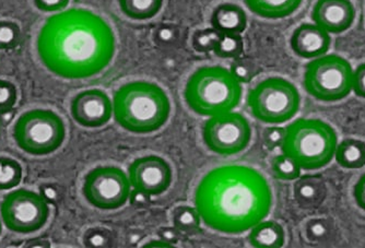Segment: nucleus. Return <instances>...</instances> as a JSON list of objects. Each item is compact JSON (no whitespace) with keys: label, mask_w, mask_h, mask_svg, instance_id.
Masks as SVG:
<instances>
[{"label":"nucleus","mask_w":365,"mask_h":248,"mask_svg":"<svg viewBox=\"0 0 365 248\" xmlns=\"http://www.w3.org/2000/svg\"><path fill=\"white\" fill-rule=\"evenodd\" d=\"M36 49L43 65L57 77L88 79L110 65L116 38L102 16L73 8L49 16L38 32Z\"/></svg>","instance_id":"1"},{"label":"nucleus","mask_w":365,"mask_h":248,"mask_svg":"<svg viewBox=\"0 0 365 248\" xmlns=\"http://www.w3.org/2000/svg\"><path fill=\"white\" fill-rule=\"evenodd\" d=\"M195 206L207 227L225 234H242L267 218L272 206V188L253 167L222 165L200 180Z\"/></svg>","instance_id":"2"},{"label":"nucleus","mask_w":365,"mask_h":248,"mask_svg":"<svg viewBox=\"0 0 365 248\" xmlns=\"http://www.w3.org/2000/svg\"><path fill=\"white\" fill-rule=\"evenodd\" d=\"M170 114L171 102L167 92L153 82H128L115 92L113 116L129 133H155L167 124Z\"/></svg>","instance_id":"3"},{"label":"nucleus","mask_w":365,"mask_h":248,"mask_svg":"<svg viewBox=\"0 0 365 248\" xmlns=\"http://www.w3.org/2000/svg\"><path fill=\"white\" fill-rule=\"evenodd\" d=\"M241 83L221 66L197 69L186 83L184 98L188 108L206 118L232 112L242 100Z\"/></svg>","instance_id":"4"},{"label":"nucleus","mask_w":365,"mask_h":248,"mask_svg":"<svg viewBox=\"0 0 365 248\" xmlns=\"http://www.w3.org/2000/svg\"><path fill=\"white\" fill-rule=\"evenodd\" d=\"M338 137L335 129L317 118H297L286 128L282 153L307 171L325 167L335 157Z\"/></svg>","instance_id":"5"},{"label":"nucleus","mask_w":365,"mask_h":248,"mask_svg":"<svg viewBox=\"0 0 365 248\" xmlns=\"http://www.w3.org/2000/svg\"><path fill=\"white\" fill-rule=\"evenodd\" d=\"M16 145L34 157H44L58 150L66 138V127L61 116L53 110H28L14 126Z\"/></svg>","instance_id":"6"},{"label":"nucleus","mask_w":365,"mask_h":248,"mask_svg":"<svg viewBox=\"0 0 365 248\" xmlns=\"http://www.w3.org/2000/svg\"><path fill=\"white\" fill-rule=\"evenodd\" d=\"M247 105L259 122L284 124L292 120L300 110V92L284 78H267L250 91Z\"/></svg>","instance_id":"7"},{"label":"nucleus","mask_w":365,"mask_h":248,"mask_svg":"<svg viewBox=\"0 0 365 248\" xmlns=\"http://www.w3.org/2000/svg\"><path fill=\"white\" fill-rule=\"evenodd\" d=\"M303 85L307 93L319 101L338 102L351 93L354 69L339 55H323L307 63Z\"/></svg>","instance_id":"8"},{"label":"nucleus","mask_w":365,"mask_h":248,"mask_svg":"<svg viewBox=\"0 0 365 248\" xmlns=\"http://www.w3.org/2000/svg\"><path fill=\"white\" fill-rule=\"evenodd\" d=\"M0 217L12 232L31 234L46 224L49 217L48 202L32 190H14L4 197L0 205Z\"/></svg>","instance_id":"9"},{"label":"nucleus","mask_w":365,"mask_h":248,"mask_svg":"<svg viewBox=\"0 0 365 248\" xmlns=\"http://www.w3.org/2000/svg\"><path fill=\"white\" fill-rule=\"evenodd\" d=\"M128 175L118 167H98L86 175L82 192L91 206L100 210H118L128 202Z\"/></svg>","instance_id":"10"},{"label":"nucleus","mask_w":365,"mask_h":248,"mask_svg":"<svg viewBox=\"0 0 365 248\" xmlns=\"http://www.w3.org/2000/svg\"><path fill=\"white\" fill-rule=\"evenodd\" d=\"M202 139L209 150L217 155H237L251 143V124L240 113L217 115L205 123Z\"/></svg>","instance_id":"11"},{"label":"nucleus","mask_w":365,"mask_h":248,"mask_svg":"<svg viewBox=\"0 0 365 248\" xmlns=\"http://www.w3.org/2000/svg\"><path fill=\"white\" fill-rule=\"evenodd\" d=\"M131 187L150 196H159L169 190L173 171L169 162L158 155H145L135 160L128 167Z\"/></svg>","instance_id":"12"},{"label":"nucleus","mask_w":365,"mask_h":248,"mask_svg":"<svg viewBox=\"0 0 365 248\" xmlns=\"http://www.w3.org/2000/svg\"><path fill=\"white\" fill-rule=\"evenodd\" d=\"M71 113L80 126L98 128L108 124L112 118L113 103L110 96L102 90H86L73 98Z\"/></svg>","instance_id":"13"},{"label":"nucleus","mask_w":365,"mask_h":248,"mask_svg":"<svg viewBox=\"0 0 365 248\" xmlns=\"http://www.w3.org/2000/svg\"><path fill=\"white\" fill-rule=\"evenodd\" d=\"M356 19V9L350 0H317L312 11V20L331 34L349 30Z\"/></svg>","instance_id":"14"},{"label":"nucleus","mask_w":365,"mask_h":248,"mask_svg":"<svg viewBox=\"0 0 365 248\" xmlns=\"http://www.w3.org/2000/svg\"><path fill=\"white\" fill-rule=\"evenodd\" d=\"M291 48L297 56L314 59L327 54L331 44L329 33L315 24H303L293 31Z\"/></svg>","instance_id":"15"},{"label":"nucleus","mask_w":365,"mask_h":248,"mask_svg":"<svg viewBox=\"0 0 365 248\" xmlns=\"http://www.w3.org/2000/svg\"><path fill=\"white\" fill-rule=\"evenodd\" d=\"M293 196L301 208L315 209L323 204L327 196L325 180L319 176L307 175L297 180Z\"/></svg>","instance_id":"16"},{"label":"nucleus","mask_w":365,"mask_h":248,"mask_svg":"<svg viewBox=\"0 0 365 248\" xmlns=\"http://www.w3.org/2000/svg\"><path fill=\"white\" fill-rule=\"evenodd\" d=\"M211 26L220 33L241 34L247 26V16L241 6L222 4L213 10Z\"/></svg>","instance_id":"17"},{"label":"nucleus","mask_w":365,"mask_h":248,"mask_svg":"<svg viewBox=\"0 0 365 248\" xmlns=\"http://www.w3.org/2000/svg\"><path fill=\"white\" fill-rule=\"evenodd\" d=\"M246 7L264 19H284L294 14L303 0H244Z\"/></svg>","instance_id":"18"},{"label":"nucleus","mask_w":365,"mask_h":248,"mask_svg":"<svg viewBox=\"0 0 365 248\" xmlns=\"http://www.w3.org/2000/svg\"><path fill=\"white\" fill-rule=\"evenodd\" d=\"M248 241L256 248H280L286 242L284 227L276 221H264L250 229Z\"/></svg>","instance_id":"19"},{"label":"nucleus","mask_w":365,"mask_h":248,"mask_svg":"<svg viewBox=\"0 0 365 248\" xmlns=\"http://www.w3.org/2000/svg\"><path fill=\"white\" fill-rule=\"evenodd\" d=\"M336 161L344 169L356 170L365 165V143L360 139L348 138L336 148Z\"/></svg>","instance_id":"20"},{"label":"nucleus","mask_w":365,"mask_h":248,"mask_svg":"<svg viewBox=\"0 0 365 248\" xmlns=\"http://www.w3.org/2000/svg\"><path fill=\"white\" fill-rule=\"evenodd\" d=\"M118 5L129 19L143 21L153 19L159 14L163 0H118Z\"/></svg>","instance_id":"21"},{"label":"nucleus","mask_w":365,"mask_h":248,"mask_svg":"<svg viewBox=\"0 0 365 248\" xmlns=\"http://www.w3.org/2000/svg\"><path fill=\"white\" fill-rule=\"evenodd\" d=\"M202 218L196 208L190 206H178L172 212V223L180 235H196L200 231Z\"/></svg>","instance_id":"22"},{"label":"nucleus","mask_w":365,"mask_h":248,"mask_svg":"<svg viewBox=\"0 0 365 248\" xmlns=\"http://www.w3.org/2000/svg\"><path fill=\"white\" fill-rule=\"evenodd\" d=\"M213 52L221 58H239L244 52L243 38L240 34L221 33Z\"/></svg>","instance_id":"23"},{"label":"nucleus","mask_w":365,"mask_h":248,"mask_svg":"<svg viewBox=\"0 0 365 248\" xmlns=\"http://www.w3.org/2000/svg\"><path fill=\"white\" fill-rule=\"evenodd\" d=\"M22 167L19 162L9 157H0V190H10L19 185Z\"/></svg>","instance_id":"24"},{"label":"nucleus","mask_w":365,"mask_h":248,"mask_svg":"<svg viewBox=\"0 0 365 248\" xmlns=\"http://www.w3.org/2000/svg\"><path fill=\"white\" fill-rule=\"evenodd\" d=\"M305 237L311 243L325 244L331 239L335 227L329 219H312L305 224Z\"/></svg>","instance_id":"25"},{"label":"nucleus","mask_w":365,"mask_h":248,"mask_svg":"<svg viewBox=\"0 0 365 248\" xmlns=\"http://www.w3.org/2000/svg\"><path fill=\"white\" fill-rule=\"evenodd\" d=\"M274 177L281 180H297L301 176V167L286 155H279L272 162Z\"/></svg>","instance_id":"26"},{"label":"nucleus","mask_w":365,"mask_h":248,"mask_svg":"<svg viewBox=\"0 0 365 248\" xmlns=\"http://www.w3.org/2000/svg\"><path fill=\"white\" fill-rule=\"evenodd\" d=\"M83 244L89 248L113 247L115 244L114 234L106 227H90L83 235Z\"/></svg>","instance_id":"27"},{"label":"nucleus","mask_w":365,"mask_h":248,"mask_svg":"<svg viewBox=\"0 0 365 248\" xmlns=\"http://www.w3.org/2000/svg\"><path fill=\"white\" fill-rule=\"evenodd\" d=\"M221 33L215 29H204L194 33L192 45L198 53H209L213 51L220 38Z\"/></svg>","instance_id":"28"},{"label":"nucleus","mask_w":365,"mask_h":248,"mask_svg":"<svg viewBox=\"0 0 365 248\" xmlns=\"http://www.w3.org/2000/svg\"><path fill=\"white\" fill-rule=\"evenodd\" d=\"M21 38L19 26L12 21H0V49L7 51L18 46Z\"/></svg>","instance_id":"29"},{"label":"nucleus","mask_w":365,"mask_h":248,"mask_svg":"<svg viewBox=\"0 0 365 248\" xmlns=\"http://www.w3.org/2000/svg\"><path fill=\"white\" fill-rule=\"evenodd\" d=\"M230 71L240 83H248L255 77V63H253L252 59L246 58V57H239L232 63Z\"/></svg>","instance_id":"30"},{"label":"nucleus","mask_w":365,"mask_h":248,"mask_svg":"<svg viewBox=\"0 0 365 248\" xmlns=\"http://www.w3.org/2000/svg\"><path fill=\"white\" fill-rule=\"evenodd\" d=\"M180 38L178 28L171 24H162L155 31L153 38L160 46H172L175 44Z\"/></svg>","instance_id":"31"},{"label":"nucleus","mask_w":365,"mask_h":248,"mask_svg":"<svg viewBox=\"0 0 365 248\" xmlns=\"http://www.w3.org/2000/svg\"><path fill=\"white\" fill-rule=\"evenodd\" d=\"M286 136V128L284 127L272 126L264 129L262 133V141L268 150H274L281 148Z\"/></svg>","instance_id":"32"},{"label":"nucleus","mask_w":365,"mask_h":248,"mask_svg":"<svg viewBox=\"0 0 365 248\" xmlns=\"http://www.w3.org/2000/svg\"><path fill=\"white\" fill-rule=\"evenodd\" d=\"M18 98V92L14 83L0 79V110L14 108Z\"/></svg>","instance_id":"33"},{"label":"nucleus","mask_w":365,"mask_h":248,"mask_svg":"<svg viewBox=\"0 0 365 248\" xmlns=\"http://www.w3.org/2000/svg\"><path fill=\"white\" fill-rule=\"evenodd\" d=\"M34 5L43 12H61L67 8L71 0H33Z\"/></svg>","instance_id":"34"},{"label":"nucleus","mask_w":365,"mask_h":248,"mask_svg":"<svg viewBox=\"0 0 365 248\" xmlns=\"http://www.w3.org/2000/svg\"><path fill=\"white\" fill-rule=\"evenodd\" d=\"M352 90L359 98H365V63L359 65L354 71Z\"/></svg>","instance_id":"35"},{"label":"nucleus","mask_w":365,"mask_h":248,"mask_svg":"<svg viewBox=\"0 0 365 248\" xmlns=\"http://www.w3.org/2000/svg\"><path fill=\"white\" fill-rule=\"evenodd\" d=\"M128 200L134 208L145 209L150 205L151 196L134 188V190H130Z\"/></svg>","instance_id":"36"},{"label":"nucleus","mask_w":365,"mask_h":248,"mask_svg":"<svg viewBox=\"0 0 365 248\" xmlns=\"http://www.w3.org/2000/svg\"><path fill=\"white\" fill-rule=\"evenodd\" d=\"M40 195L48 204H54L61 200V190L54 184L46 183L41 186Z\"/></svg>","instance_id":"37"},{"label":"nucleus","mask_w":365,"mask_h":248,"mask_svg":"<svg viewBox=\"0 0 365 248\" xmlns=\"http://www.w3.org/2000/svg\"><path fill=\"white\" fill-rule=\"evenodd\" d=\"M160 239L169 244L170 246L178 244L180 241V233L174 227H161L158 232Z\"/></svg>","instance_id":"38"},{"label":"nucleus","mask_w":365,"mask_h":248,"mask_svg":"<svg viewBox=\"0 0 365 248\" xmlns=\"http://www.w3.org/2000/svg\"><path fill=\"white\" fill-rule=\"evenodd\" d=\"M354 196L359 208L365 211V173L359 178L354 185Z\"/></svg>","instance_id":"39"},{"label":"nucleus","mask_w":365,"mask_h":248,"mask_svg":"<svg viewBox=\"0 0 365 248\" xmlns=\"http://www.w3.org/2000/svg\"><path fill=\"white\" fill-rule=\"evenodd\" d=\"M16 112L12 108L8 110H0V122L3 125H8L14 120Z\"/></svg>","instance_id":"40"},{"label":"nucleus","mask_w":365,"mask_h":248,"mask_svg":"<svg viewBox=\"0 0 365 248\" xmlns=\"http://www.w3.org/2000/svg\"><path fill=\"white\" fill-rule=\"evenodd\" d=\"M151 247V246H158V247H159V246H161V247H170V245L169 244H167L165 243V242H163V241H161V239H160V241H151V242H149V243H147V245H145V247Z\"/></svg>","instance_id":"41"},{"label":"nucleus","mask_w":365,"mask_h":248,"mask_svg":"<svg viewBox=\"0 0 365 248\" xmlns=\"http://www.w3.org/2000/svg\"><path fill=\"white\" fill-rule=\"evenodd\" d=\"M1 232H3V225H1V220H0V235H1Z\"/></svg>","instance_id":"42"}]
</instances>
